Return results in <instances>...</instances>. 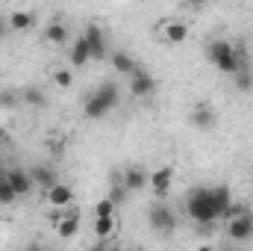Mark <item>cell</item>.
<instances>
[{"instance_id": "obj_1", "label": "cell", "mask_w": 253, "mask_h": 251, "mask_svg": "<svg viewBox=\"0 0 253 251\" xmlns=\"http://www.w3.org/2000/svg\"><path fill=\"white\" fill-rule=\"evenodd\" d=\"M186 216H189L194 225H215L218 222V210H215V198H212V189L209 187H194L186 198Z\"/></svg>"}, {"instance_id": "obj_2", "label": "cell", "mask_w": 253, "mask_h": 251, "mask_svg": "<svg viewBox=\"0 0 253 251\" xmlns=\"http://www.w3.org/2000/svg\"><path fill=\"white\" fill-rule=\"evenodd\" d=\"M118 101H121V89L115 83H103L94 92H88V98L83 104V113H85V119H94L97 122V119H106L118 107Z\"/></svg>"}, {"instance_id": "obj_3", "label": "cell", "mask_w": 253, "mask_h": 251, "mask_svg": "<svg viewBox=\"0 0 253 251\" xmlns=\"http://www.w3.org/2000/svg\"><path fill=\"white\" fill-rule=\"evenodd\" d=\"M206 57H209V63L215 65L221 74H236L239 71V60H236V45L233 42H227V39H215V42H209V48H206Z\"/></svg>"}, {"instance_id": "obj_4", "label": "cell", "mask_w": 253, "mask_h": 251, "mask_svg": "<svg viewBox=\"0 0 253 251\" xmlns=\"http://www.w3.org/2000/svg\"><path fill=\"white\" fill-rule=\"evenodd\" d=\"M147 225L153 228V231H159V234H174L177 231V216H174V210L168 207V204H153L150 210H147Z\"/></svg>"}, {"instance_id": "obj_5", "label": "cell", "mask_w": 253, "mask_h": 251, "mask_svg": "<svg viewBox=\"0 0 253 251\" xmlns=\"http://www.w3.org/2000/svg\"><path fill=\"white\" fill-rule=\"evenodd\" d=\"M147 187H150V192H153L159 201H165L168 192L174 189V166H159V169H153V172L147 175Z\"/></svg>"}, {"instance_id": "obj_6", "label": "cell", "mask_w": 253, "mask_h": 251, "mask_svg": "<svg viewBox=\"0 0 253 251\" xmlns=\"http://www.w3.org/2000/svg\"><path fill=\"white\" fill-rule=\"evenodd\" d=\"M227 237L233 243H248V240H253V213L251 210H245L242 216H236V219L227 222Z\"/></svg>"}, {"instance_id": "obj_7", "label": "cell", "mask_w": 253, "mask_h": 251, "mask_svg": "<svg viewBox=\"0 0 253 251\" xmlns=\"http://www.w3.org/2000/svg\"><path fill=\"white\" fill-rule=\"evenodd\" d=\"M88 51H91V60H106L109 57V42H106V33L97 27V24H88L85 33H83Z\"/></svg>"}, {"instance_id": "obj_8", "label": "cell", "mask_w": 253, "mask_h": 251, "mask_svg": "<svg viewBox=\"0 0 253 251\" xmlns=\"http://www.w3.org/2000/svg\"><path fill=\"white\" fill-rule=\"evenodd\" d=\"M153 92H156V80L150 77V71L138 68V71L129 77V95H132V98H150Z\"/></svg>"}, {"instance_id": "obj_9", "label": "cell", "mask_w": 253, "mask_h": 251, "mask_svg": "<svg viewBox=\"0 0 253 251\" xmlns=\"http://www.w3.org/2000/svg\"><path fill=\"white\" fill-rule=\"evenodd\" d=\"M30 181H33V187L44 189V192L59 184V181H56V169H53V166H47V163L33 166V169H30Z\"/></svg>"}, {"instance_id": "obj_10", "label": "cell", "mask_w": 253, "mask_h": 251, "mask_svg": "<svg viewBox=\"0 0 253 251\" xmlns=\"http://www.w3.org/2000/svg\"><path fill=\"white\" fill-rule=\"evenodd\" d=\"M6 184L12 187V192H15L18 198H24V195H30V192H33L30 172H24V169H9V172H6Z\"/></svg>"}, {"instance_id": "obj_11", "label": "cell", "mask_w": 253, "mask_h": 251, "mask_svg": "<svg viewBox=\"0 0 253 251\" xmlns=\"http://www.w3.org/2000/svg\"><path fill=\"white\" fill-rule=\"evenodd\" d=\"M147 175H150V172H144L141 166H126L121 187H124L126 192H141V189L147 187Z\"/></svg>"}, {"instance_id": "obj_12", "label": "cell", "mask_w": 253, "mask_h": 251, "mask_svg": "<svg viewBox=\"0 0 253 251\" xmlns=\"http://www.w3.org/2000/svg\"><path fill=\"white\" fill-rule=\"evenodd\" d=\"M6 24H9V30H12V33H27V30H33L36 15H33V12H27V9H15V12H9Z\"/></svg>"}, {"instance_id": "obj_13", "label": "cell", "mask_w": 253, "mask_h": 251, "mask_svg": "<svg viewBox=\"0 0 253 251\" xmlns=\"http://www.w3.org/2000/svg\"><path fill=\"white\" fill-rule=\"evenodd\" d=\"M53 228H56V237L59 240H74L80 234V216L77 213H62V219Z\"/></svg>"}, {"instance_id": "obj_14", "label": "cell", "mask_w": 253, "mask_h": 251, "mask_svg": "<svg viewBox=\"0 0 253 251\" xmlns=\"http://www.w3.org/2000/svg\"><path fill=\"white\" fill-rule=\"evenodd\" d=\"M47 201H50L56 210L71 207V201H74V189L68 187V184H56L53 189H47Z\"/></svg>"}, {"instance_id": "obj_15", "label": "cell", "mask_w": 253, "mask_h": 251, "mask_svg": "<svg viewBox=\"0 0 253 251\" xmlns=\"http://www.w3.org/2000/svg\"><path fill=\"white\" fill-rule=\"evenodd\" d=\"M189 39V24L186 21H168L165 24V42L168 45H183Z\"/></svg>"}, {"instance_id": "obj_16", "label": "cell", "mask_w": 253, "mask_h": 251, "mask_svg": "<svg viewBox=\"0 0 253 251\" xmlns=\"http://www.w3.org/2000/svg\"><path fill=\"white\" fill-rule=\"evenodd\" d=\"M212 198H215V210H218V219H221L233 207V189L224 187V184L221 187H212Z\"/></svg>"}, {"instance_id": "obj_17", "label": "cell", "mask_w": 253, "mask_h": 251, "mask_svg": "<svg viewBox=\"0 0 253 251\" xmlns=\"http://www.w3.org/2000/svg\"><path fill=\"white\" fill-rule=\"evenodd\" d=\"M112 65H115V71H121V74H126V77H132L141 65L135 63L126 51H118V54H112Z\"/></svg>"}, {"instance_id": "obj_18", "label": "cell", "mask_w": 253, "mask_h": 251, "mask_svg": "<svg viewBox=\"0 0 253 251\" xmlns=\"http://www.w3.org/2000/svg\"><path fill=\"white\" fill-rule=\"evenodd\" d=\"M118 234V222H115V216H109V219H94V237L103 243V240H112Z\"/></svg>"}, {"instance_id": "obj_19", "label": "cell", "mask_w": 253, "mask_h": 251, "mask_svg": "<svg viewBox=\"0 0 253 251\" xmlns=\"http://www.w3.org/2000/svg\"><path fill=\"white\" fill-rule=\"evenodd\" d=\"M91 60V51H88V45H85V39L80 36L77 42H74V48H71V65L74 68H83V65Z\"/></svg>"}, {"instance_id": "obj_20", "label": "cell", "mask_w": 253, "mask_h": 251, "mask_svg": "<svg viewBox=\"0 0 253 251\" xmlns=\"http://www.w3.org/2000/svg\"><path fill=\"white\" fill-rule=\"evenodd\" d=\"M44 39H47L50 45H56V48H59V45L68 42V27H65L62 21H50V24H47V30H44Z\"/></svg>"}, {"instance_id": "obj_21", "label": "cell", "mask_w": 253, "mask_h": 251, "mask_svg": "<svg viewBox=\"0 0 253 251\" xmlns=\"http://www.w3.org/2000/svg\"><path fill=\"white\" fill-rule=\"evenodd\" d=\"M191 125L200 127V130L215 127V110H212V107H197V110L191 113Z\"/></svg>"}, {"instance_id": "obj_22", "label": "cell", "mask_w": 253, "mask_h": 251, "mask_svg": "<svg viewBox=\"0 0 253 251\" xmlns=\"http://www.w3.org/2000/svg\"><path fill=\"white\" fill-rule=\"evenodd\" d=\"M21 101H24V104H30V107H44V104H47V98H44V92H42L39 86L27 89V92L21 95Z\"/></svg>"}, {"instance_id": "obj_23", "label": "cell", "mask_w": 253, "mask_h": 251, "mask_svg": "<svg viewBox=\"0 0 253 251\" xmlns=\"http://www.w3.org/2000/svg\"><path fill=\"white\" fill-rule=\"evenodd\" d=\"M109 216H115V204H112V198L106 195V198H100V201L94 204V219H109Z\"/></svg>"}, {"instance_id": "obj_24", "label": "cell", "mask_w": 253, "mask_h": 251, "mask_svg": "<svg viewBox=\"0 0 253 251\" xmlns=\"http://www.w3.org/2000/svg\"><path fill=\"white\" fill-rule=\"evenodd\" d=\"M233 77H236V86H239L242 92H253V71L251 68H239Z\"/></svg>"}, {"instance_id": "obj_25", "label": "cell", "mask_w": 253, "mask_h": 251, "mask_svg": "<svg viewBox=\"0 0 253 251\" xmlns=\"http://www.w3.org/2000/svg\"><path fill=\"white\" fill-rule=\"evenodd\" d=\"M53 83H56L59 89H68V86L74 83V74H71L68 68H56V71H53Z\"/></svg>"}, {"instance_id": "obj_26", "label": "cell", "mask_w": 253, "mask_h": 251, "mask_svg": "<svg viewBox=\"0 0 253 251\" xmlns=\"http://www.w3.org/2000/svg\"><path fill=\"white\" fill-rule=\"evenodd\" d=\"M15 201H18V195H15L12 187L3 181V184H0V204H3V207H9V204H15Z\"/></svg>"}, {"instance_id": "obj_27", "label": "cell", "mask_w": 253, "mask_h": 251, "mask_svg": "<svg viewBox=\"0 0 253 251\" xmlns=\"http://www.w3.org/2000/svg\"><path fill=\"white\" fill-rule=\"evenodd\" d=\"M0 104H3V107H15V104H18V95H15V92H3V95H0Z\"/></svg>"}, {"instance_id": "obj_28", "label": "cell", "mask_w": 253, "mask_h": 251, "mask_svg": "<svg viewBox=\"0 0 253 251\" xmlns=\"http://www.w3.org/2000/svg\"><path fill=\"white\" fill-rule=\"evenodd\" d=\"M126 195V189L124 187H115L112 189V195H109V198H112V204H115V207H118V204H121V198H124Z\"/></svg>"}, {"instance_id": "obj_29", "label": "cell", "mask_w": 253, "mask_h": 251, "mask_svg": "<svg viewBox=\"0 0 253 251\" xmlns=\"http://www.w3.org/2000/svg\"><path fill=\"white\" fill-rule=\"evenodd\" d=\"M24 251H50V249H47V246H42V243H30Z\"/></svg>"}, {"instance_id": "obj_30", "label": "cell", "mask_w": 253, "mask_h": 251, "mask_svg": "<svg viewBox=\"0 0 253 251\" xmlns=\"http://www.w3.org/2000/svg\"><path fill=\"white\" fill-rule=\"evenodd\" d=\"M194 251H218V249H215V246H209V243H203V246H197Z\"/></svg>"}, {"instance_id": "obj_31", "label": "cell", "mask_w": 253, "mask_h": 251, "mask_svg": "<svg viewBox=\"0 0 253 251\" xmlns=\"http://www.w3.org/2000/svg\"><path fill=\"white\" fill-rule=\"evenodd\" d=\"M6 30H9V24H6V21L0 18V36H6Z\"/></svg>"}, {"instance_id": "obj_32", "label": "cell", "mask_w": 253, "mask_h": 251, "mask_svg": "<svg viewBox=\"0 0 253 251\" xmlns=\"http://www.w3.org/2000/svg\"><path fill=\"white\" fill-rule=\"evenodd\" d=\"M3 181H6V172H3V166H0V184H3Z\"/></svg>"}, {"instance_id": "obj_33", "label": "cell", "mask_w": 253, "mask_h": 251, "mask_svg": "<svg viewBox=\"0 0 253 251\" xmlns=\"http://www.w3.org/2000/svg\"><path fill=\"white\" fill-rule=\"evenodd\" d=\"M109 251H124V249H109Z\"/></svg>"}]
</instances>
